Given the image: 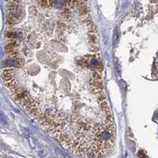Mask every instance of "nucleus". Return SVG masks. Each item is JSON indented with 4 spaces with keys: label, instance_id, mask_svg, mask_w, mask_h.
I'll return each mask as SVG.
<instances>
[{
    "label": "nucleus",
    "instance_id": "4",
    "mask_svg": "<svg viewBox=\"0 0 158 158\" xmlns=\"http://www.w3.org/2000/svg\"><path fill=\"white\" fill-rule=\"evenodd\" d=\"M118 40H120V33H118V31L117 29H115V32H114V38H113L114 45H116L118 44Z\"/></svg>",
    "mask_w": 158,
    "mask_h": 158
},
{
    "label": "nucleus",
    "instance_id": "2",
    "mask_svg": "<svg viewBox=\"0 0 158 158\" xmlns=\"http://www.w3.org/2000/svg\"><path fill=\"white\" fill-rule=\"evenodd\" d=\"M17 85H18V82L17 80H15V79H11V80H10V81H8V82H6V87L9 88V89H10L15 88L16 86H17Z\"/></svg>",
    "mask_w": 158,
    "mask_h": 158
},
{
    "label": "nucleus",
    "instance_id": "7",
    "mask_svg": "<svg viewBox=\"0 0 158 158\" xmlns=\"http://www.w3.org/2000/svg\"><path fill=\"white\" fill-rule=\"evenodd\" d=\"M120 85H121L122 88H123L124 90H126V88L127 87V85L126 82H125L124 81H120Z\"/></svg>",
    "mask_w": 158,
    "mask_h": 158
},
{
    "label": "nucleus",
    "instance_id": "3",
    "mask_svg": "<svg viewBox=\"0 0 158 158\" xmlns=\"http://www.w3.org/2000/svg\"><path fill=\"white\" fill-rule=\"evenodd\" d=\"M6 126V118L3 111H0V127Z\"/></svg>",
    "mask_w": 158,
    "mask_h": 158
},
{
    "label": "nucleus",
    "instance_id": "8",
    "mask_svg": "<svg viewBox=\"0 0 158 158\" xmlns=\"http://www.w3.org/2000/svg\"><path fill=\"white\" fill-rule=\"evenodd\" d=\"M16 35H17L16 32H9L8 33V37H10V38H15Z\"/></svg>",
    "mask_w": 158,
    "mask_h": 158
},
{
    "label": "nucleus",
    "instance_id": "9",
    "mask_svg": "<svg viewBox=\"0 0 158 158\" xmlns=\"http://www.w3.org/2000/svg\"><path fill=\"white\" fill-rule=\"evenodd\" d=\"M115 68H116V71H117V73H118V74H120V66H118V64L116 65Z\"/></svg>",
    "mask_w": 158,
    "mask_h": 158
},
{
    "label": "nucleus",
    "instance_id": "1",
    "mask_svg": "<svg viewBox=\"0 0 158 158\" xmlns=\"http://www.w3.org/2000/svg\"><path fill=\"white\" fill-rule=\"evenodd\" d=\"M13 73H14V70L13 69H5L3 73H2V77L4 79V81L8 82L11 79H13Z\"/></svg>",
    "mask_w": 158,
    "mask_h": 158
},
{
    "label": "nucleus",
    "instance_id": "6",
    "mask_svg": "<svg viewBox=\"0 0 158 158\" xmlns=\"http://www.w3.org/2000/svg\"><path fill=\"white\" fill-rule=\"evenodd\" d=\"M16 47H17V43H16V42H11V43H10V44H8L6 45V48L7 50H9V51H12V50H14Z\"/></svg>",
    "mask_w": 158,
    "mask_h": 158
},
{
    "label": "nucleus",
    "instance_id": "5",
    "mask_svg": "<svg viewBox=\"0 0 158 158\" xmlns=\"http://www.w3.org/2000/svg\"><path fill=\"white\" fill-rule=\"evenodd\" d=\"M55 155H56L57 158H66L64 153L59 149H58V148L55 149Z\"/></svg>",
    "mask_w": 158,
    "mask_h": 158
}]
</instances>
